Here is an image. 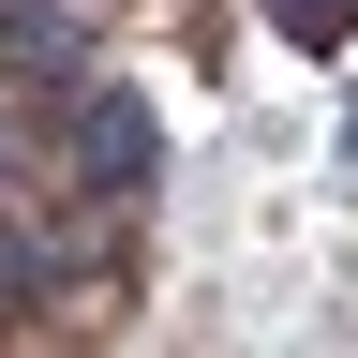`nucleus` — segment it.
Returning <instances> with one entry per match:
<instances>
[{
	"mask_svg": "<svg viewBox=\"0 0 358 358\" xmlns=\"http://www.w3.org/2000/svg\"><path fill=\"white\" fill-rule=\"evenodd\" d=\"M45 299V239H30V224H0V313H30Z\"/></svg>",
	"mask_w": 358,
	"mask_h": 358,
	"instance_id": "obj_2",
	"label": "nucleus"
},
{
	"mask_svg": "<svg viewBox=\"0 0 358 358\" xmlns=\"http://www.w3.org/2000/svg\"><path fill=\"white\" fill-rule=\"evenodd\" d=\"M75 164L105 179V194H134V179H150V105H134V90H90L75 105Z\"/></svg>",
	"mask_w": 358,
	"mask_h": 358,
	"instance_id": "obj_1",
	"label": "nucleus"
},
{
	"mask_svg": "<svg viewBox=\"0 0 358 358\" xmlns=\"http://www.w3.org/2000/svg\"><path fill=\"white\" fill-rule=\"evenodd\" d=\"M268 30H299V45H343V30H358V0H268Z\"/></svg>",
	"mask_w": 358,
	"mask_h": 358,
	"instance_id": "obj_3",
	"label": "nucleus"
}]
</instances>
